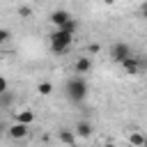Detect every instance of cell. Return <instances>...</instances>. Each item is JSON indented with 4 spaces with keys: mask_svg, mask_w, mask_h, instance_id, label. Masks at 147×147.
<instances>
[{
    "mask_svg": "<svg viewBox=\"0 0 147 147\" xmlns=\"http://www.w3.org/2000/svg\"><path fill=\"white\" fill-rule=\"evenodd\" d=\"M119 64H122V69H124L129 76H136V74L140 71V62H138L133 55H129V57H126L124 62H119Z\"/></svg>",
    "mask_w": 147,
    "mask_h": 147,
    "instance_id": "cell-9",
    "label": "cell"
},
{
    "mask_svg": "<svg viewBox=\"0 0 147 147\" xmlns=\"http://www.w3.org/2000/svg\"><path fill=\"white\" fill-rule=\"evenodd\" d=\"M74 14L69 11V9H55V11H51V16H48V21L55 25V28H62L69 18H71Z\"/></svg>",
    "mask_w": 147,
    "mask_h": 147,
    "instance_id": "cell-6",
    "label": "cell"
},
{
    "mask_svg": "<svg viewBox=\"0 0 147 147\" xmlns=\"http://www.w3.org/2000/svg\"><path fill=\"white\" fill-rule=\"evenodd\" d=\"M9 90V85H7V78L5 76H0V92H7Z\"/></svg>",
    "mask_w": 147,
    "mask_h": 147,
    "instance_id": "cell-17",
    "label": "cell"
},
{
    "mask_svg": "<svg viewBox=\"0 0 147 147\" xmlns=\"http://www.w3.org/2000/svg\"><path fill=\"white\" fill-rule=\"evenodd\" d=\"M7 133H9V138H14V140H23V138H28L30 126H28V124H21V122H14L11 126H7Z\"/></svg>",
    "mask_w": 147,
    "mask_h": 147,
    "instance_id": "cell-5",
    "label": "cell"
},
{
    "mask_svg": "<svg viewBox=\"0 0 147 147\" xmlns=\"http://www.w3.org/2000/svg\"><path fill=\"white\" fill-rule=\"evenodd\" d=\"M16 122L30 126V124L34 122V113H32V110H18V113H16Z\"/></svg>",
    "mask_w": 147,
    "mask_h": 147,
    "instance_id": "cell-10",
    "label": "cell"
},
{
    "mask_svg": "<svg viewBox=\"0 0 147 147\" xmlns=\"http://www.w3.org/2000/svg\"><path fill=\"white\" fill-rule=\"evenodd\" d=\"M9 39H11V32H9L7 28H0V46H2V44H7Z\"/></svg>",
    "mask_w": 147,
    "mask_h": 147,
    "instance_id": "cell-14",
    "label": "cell"
},
{
    "mask_svg": "<svg viewBox=\"0 0 147 147\" xmlns=\"http://www.w3.org/2000/svg\"><path fill=\"white\" fill-rule=\"evenodd\" d=\"M64 94H67V99H69L71 103H83V101L87 99V94H90V85H87L85 76L74 74V76L64 83Z\"/></svg>",
    "mask_w": 147,
    "mask_h": 147,
    "instance_id": "cell-1",
    "label": "cell"
},
{
    "mask_svg": "<svg viewBox=\"0 0 147 147\" xmlns=\"http://www.w3.org/2000/svg\"><path fill=\"white\" fill-rule=\"evenodd\" d=\"M129 55H133V51H131V46L126 44V41H115L113 46H110V60L113 62H124Z\"/></svg>",
    "mask_w": 147,
    "mask_h": 147,
    "instance_id": "cell-3",
    "label": "cell"
},
{
    "mask_svg": "<svg viewBox=\"0 0 147 147\" xmlns=\"http://www.w3.org/2000/svg\"><path fill=\"white\" fill-rule=\"evenodd\" d=\"M103 147H115V145H113V142H108V145H103Z\"/></svg>",
    "mask_w": 147,
    "mask_h": 147,
    "instance_id": "cell-20",
    "label": "cell"
},
{
    "mask_svg": "<svg viewBox=\"0 0 147 147\" xmlns=\"http://www.w3.org/2000/svg\"><path fill=\"white\" fill-rule=\"evenodd\" d=\"M142 147H147V136H145V142H142Z\"/></svg>",
    "mask_w": 147,
    "mask_h": 147,
    "instance_id": "cell-21",
    "label": "cell"
},
{
    "mask_svg": "<svg viewBox=\"0 0 147 147\" xmlns=\"http://www.w3.org/2000/svg\"><path fill=\"white\" fill-rule=\"evenodd\" d=\"M90 71H92V57H90V55H80V57L74 60V74L85 76V74H90Z\"/></svg>",
    "mask_w": 147,
    "mask_h": 147,
    "instance_id": "cell-4",
    "label": "cell"
},
{
    "mask_svg": "<svg viewBox=\"0 0 147 147\" xmlns=\"http://www.w3.org/2000/svg\"><path fill=\"white\" fill-rule=\"evenodd\" d=\"M74 37H76V34H71V32H67V30H62V28H55V30L51 32V37H48L51 51H53L55 55H64V53L74 46Z\"/></svg>",
    "mask_w": 147,
    "mask_h": 147,
    "instance_id": "cell-2",
    "label": "cell"
},
{
    "mask_svg": "<svg viewBox=\"0 0 147 147\" xmlns=\"http://www.w3.org/2000/svg\"><path fill=\"white\" fill-rule=\"evenodd\" d=\"M11 103H14V94H11L9 90H7V92H0V108L5 110V108H9Z\"/></svg>",
    "mask_w": 147,
    "mask_h": 147,
    "instance_id": "cell-13",
    "label": "cell"
},
{
    "mask_svg": "<svg viewBox=\"0 0 147 147\" xmlns=\"http://www.w3.org/2000/svg\"><path fill=\"white\" fill-rule=\"evenodd\" d=\"M142 142H145V136L140 131H131L129 133V145L131 147H142Z\"/></svg>",
    "mask_w": 147,
    "mask_h": 147,
    "instance_id": "cell-12",
    "label": "cell"
},
{
    "mask_svg": "<svg viewBox=\"0 0 147 147\" xmlns=\"http://www.w3.org/2000/svg\"><path fill=\"white\" fill-rule=\"evenodd\" d=\"M103 2H106V5H115L117 0H103Z\"/></svg>",
    "mask_w": 147,
    "mask_h": 147,
    "instance_id": "cell-19",
    "label": "cell"
},
{
    "mask_svg": "<svg viewBox=\"0 0 147 147\" xmlns=\"http://www.w3.org/2000/svg\"><path fill=\"white\" fill-rule=\"evenodd\" d=\"M138 11H140V18H145V21H147V0L140 5V9H138Z\"/></svg>",
    "mask_w": 147,
    "mask_h": 147,
    "instance_id": "cell-16",
    "label": "cell"
},
{
    "mask_svg": "<svg viewBox=\"0 0 147 147\" xmlns=\"http://www.w3.org/2000/svg\"><path fill=\"white\" fill-rule=\"evenodd\" d=\"M92 131H94V126H92L90 119H80V122H76V126H74L76 138H92Z\"/></svg>",
    "mask_w": 147,
    "mask_h": 147,
    "instance_id": "cell-7",
    "label": "cell"
},
{
    "mask_svg": "<svg viewBox=\"0 0 147 147\" xmlns=\"http://www.w3.org/2000/svg\"><path fill=\"white\" fill-rule=\"evenodd\" d=\"M2 133H7V124H5L2 117H0V136H2Z\"/></svg>",
    "mask_w": 147,
    "mask_h": 147,
    "instance_id": "cell-18",
    "label": "cell"
},
{
    "mask_svg": "<svg viewBox=\"0 0 147 147\" xmlns=\"http://www.w3.org/2000/svg\"><path fill=\"white\" fill-rule=\"evenodd\" d=\"M37 94H41V96H51V94H53V83H51V80H41V83H37Z\"/></svg>",
    "mask_w": 147,
    "mask_h": 147,
    "instance_id": "cell-11",
    "label": "cell"
},
{
    "mask_svg": "<svg viewBox=\"0 0 147 147\" xmlns=\"http://www.w3.org/2000/svg\"><path fill=\"white\" fill-rule=\"evenodd\" d=\"M0 115H2V108H0Z\"/></svg>",
    "mask_w": 147,
    "mask_h": 147,
    "instance_id": "cell-22",
    "label": "cell"
},
{
    "mask_svg": "<svg viewBox=\"0 0 147 147\" xmlns=\"http://www.w3.org/2000/svg\"><path fill=\"white\" fill-rule=\"evenodd\" d=\"M57 138H60V142L67 145V147H74V145H76V133H74V129L62 126V129L57 131Z\"/></svg>",
    "mask_w": 147,
    "mask_h": 147,
    "instance_id": "cell-8",
    "label": "cell"
},
{
    "mask_svg": "<svg viewBox=\"0 0 147 147\" xmlns=\"http://www.w3.org/2000/svg\"><path fill=\"white\" fill-rule=\"evenodd\" d=\"M18 16L21 18H28L30 16V7H18Z\"/></svg>",
    "mask_w": 147,
    "mask_h": 147,
    "instance_id": "cell-15",
    "label": "cell"
}]
</instances>
